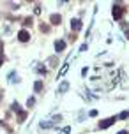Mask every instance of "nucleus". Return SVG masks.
<instances>
[{
	"label": "nucleus",
	"mask_w": 129,
	"mask_h": 134,
	"mask_svg": "<svg viewBox=\"0 0 129 134\" xmlns=\"http://www.w3.org/2000/svg\"><path fill=\"white\" fill-rule=\"evenodd\" d=\"M111 14H113V18H115V20H120V18L126 14V7H122L120 4H115V5H113Z\"/></svg>",
	"instance_id": "obj_1"
},
{
	"label": "nucleus",
	"mask_w": 129,
	"mask_h": 134,
	"mask_svg": "<svg viewBox=\"0 0 129 134\" xmlns=\"http://www.w3.org/2000/svg\"><path fill=\"white\" fill-rule=\"evenodd\" d=\"M119 120V116H110V118H106V120H103V122H99V129H106V127H110V125H113L115 122Z\"/></svg>",
	"instance_id": "obj_2"
},
{
	"label": "nucleus",
	"mask_w": 129,
	"mask_h": 134,
	"mask_svg": "<svg viewBox=\"0 0 129 134\" xmlns=\"http://www.w3.org/2000/svg\"><path fill=\"white\" fill-rule=\"evenodd\" d=\"M18 39H20L21 42H27V41L30 39V34L27 32V30H20V34H18Z\"/></svg>",
	"instance_id": "obj_3"
},
{
	"label": "nucleus",
	"mask_w": 129,
	"mask_h": 134,
	"mask_svg": "<svg viewBox=\"0 0 129 134\" xmlns=\"http://www.w3.org/2000/svg\"><path fill=\"white\" fill-rule=\"evenodd\" d=\"M50 21H51L53 25H60V21H62V16H60V14H51Z\"/></svg>",
	"instance_id": "obj_4"
},
{
	"label": "nucleus",
	"mask_w": 129,
	"mask_h": 134,
	"mask_svg": "<svg viewBox=\"0 0 129 134\" xmlns=\"http://www.w3.org/2000/svg\"><path fill=\"white\" fill-rule=\"evenodd\" d=\"M71 28L73 30H80L82 28V21L80 20H71Z\"/></svg>",
	"instance_id": "obj_5"
},
{
	"label": "nucleus",
	"mask_w": 129,
	"mask_h": 134,
	"mask_svg": "<svg viewBox=\"0 0 129 134\" xmlns=\"http://www.w3.org/2000/svg\"><path fill=\"white\" fill-rule=\"evenodd\" d=\"M55 49H57V51L66 49V42H64V41H57V42H55Z\"/></svg>",
	"instance_id": "obj_6"
},
{
	"label": "nucleus",
	"mask_w": 129,
	"mask_h": 134,
	"mask_svg": "<svg viewBox=\"0 0 129 134\" xmlns=\"http://www.w3.org/2000/svg\"><path fill=\"white\" fill-rule=\"evenodd\" d=\"M34 90H36V92H41V90H43V81H36Z\"/></svg>",
	"instance_id": "obj_7"
},
{
	"label": "nucleus",
	"mask_w": 129,
	"mask_h": 134,
	"mask_svg": "<svg viewBox=\"0 0 129 134\" xmlns=\"http://www.w3.org/2000/svg\"><path fill=\"white\" fill-rule=\"evenodd\" d=\"M32 21H34L32 18H25V20H23V25H25V27H30V25H32Z\"/></svg>",
	"instance_id": "obj_8"
},
{
	"label": "nucleus",
	"mask_w": 129,
	"mask_h": 134,
	"mask_svg": "<svg viewBox=\"0 0 129 134\" xmlns=\"http://www.w3.org/2000/svg\"><path fill=\"white\" fill-rule=\"evenodd\" d=\"M67 88H69V85H67V83H62V85H60V88H58V92L62 94V92H66Z\"/></svg>",
	"instance_id": "obj_9"
},
{
	"label": "nucleus",
	"mask_w": 129,
	"mask_h": 134,
	"mask_svg": "<svg viewBox=\"0 0 129 134\" xmlns=\"http://www.w3.org/2000/svg\"><path fill=\"white\" fill-rule=\"evenodd\" d=\"M34 104H36V99H34V97H30V99L27 100V106H28V108H30V106H34Z\"/></svg>",
	"instance_id": "obj_10"
},
{
	"label": "nucleus",
	"mask_w": 129,
	"mask_h": 134,
	"mask_svg": "<svg viewBox=\"0 0 129 134\" xmlns=\"http://www.w3.org/2000/svg\"><path fill=\"white\" fill-rule=\"evenodd\" d=\"M129 116V111H122L120 115H119V118H127Z\"/></svg>",
	"instance_id": "obj_11"
},
{
	"label": "nucleus",
	"mask_w": 129,
	"mask_h": 134,
	"mask_svg": "<svg viewBox=\"0 0 129 134\" xmlns=\"http://www.w3.org/2000/svg\"><path fill=\"white\" fill-rule=\"evenodd\" d=\"M41 30H43V32H50V27H48V25H41Z\"/></svg>",
	"instance_id": "obj_12"
},
{
	"label": "nucleus",
	"mask_w": 129,
	"mask_h": 134,
	"mask_svg": "<svg viewBox=\"0 0 129 134\" xmlns=\"http://www.w3.org/2000/svg\"><path fill=\"white\" fill-rule=\"evenodd\" d=\"M2 62H4V55L0 53V65H2Z\"/></svg>",
	"instance_id": "obj_13"
},
{
	"label": "nucleus",
	"mask_w": 129,
	"mask_h": 134,
	"mask_svg": "<svg viewBox=\"0 0 129 134\" xmlns=\"http://www.w3.org/2000/svg\"><path fill=\"white\" fill-rule=\"evenodd\" d=\"M119 134H129V132H127V131H120Z\"/></svg>",
	"instance_id": "obj_14"
},
{
	"label": "nucleus",
	"mask_w": 129,
	"mask_h": 134,
	"mask_svg": "<svg viewBox=\"0 0 129 134\" xmlns=\"http://www.w3.org/2000/svg\"><path fill=\"white\" fill-rule=\"evenodd\" d=\"M0 99H2V92H0Z\"/></svg>",
	"instance_id": "obj_15"
}]
</instances>
